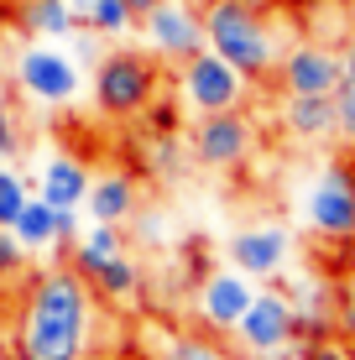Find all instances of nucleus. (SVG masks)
Listing matches in <instances>:
<instances>
[{
	"instance_id": "20e7f679",
	"label": "nucleus",
	"mask_w": 355,
	"mask_h": 360,
	"mask_svg": "<svg viewBox=\"0 0 355 360\" xmlns=\"http://www.w3.org/2000/svg\"><path fill=\"white\" fill-rule=\"evenodd\" d=\"M178 99L188 115H219V110H246L251 99V79L240 73L235 63L204 47L193 53L188 63H178Z\"/></svg>"
},
{
	"instance_id": "2f4dec72",
	"label": "nucleus",
	"mask_w": 355,
	"mask_h": 360,
	"mask_svg": "<svg viewBox=\"0 0 355 360\" xmlns=\"http://www.w3.org/2000/svg\"><path fill=\"white\" fill-rule=\"evenodd\" d=\"M16 32V0H0V37Z\"/></svg>"
},
{
	"instance_id": "e433bc0d",
	"label": "nucleus",
	"mask_w": 355,
	"mask_h": 360,
	"mask_svg": "<svg viewBox=\"0 0 355 360\" xmlns=\"http://www.w3.org/2000/svg\"><path fill=\"white\" fill-rule=\"evenodd\" d=\"M16 360H42V355H27V350H16Z\"/></svg>"
},
{
	"instance_id": "c9c22d12",
	"label": "nucleus",
	"mask_w": 355,
	"mask_h": 360,
	"mask_svg": "<svg viewBox=\"0 0 355 360\" xmlns=\"http://www.w3.org/2000/svg\"><path fill=\"white\" fill-rule=\"evenodd\" d=\"M345 11H350V32H355V0H345Z\"/></svg>"
},
{
	"instance_id": "4c0bfd02",
	"label": "nucleus",
	"mask_w": 355,
	"mask_h": 360,
	"mask_svg": "<svg viewBox=\"0 0 355 360\" xmlns=\"http://www.w3.org/2000/svg\"><path fill=\"white\" fill-rule=\"evenodd\" d=\"M251 6H272V0H251Z\"/></svg>"
},
{
	"instance_id": "58836bf2",
	"label": "nucleus",
	"mask_w": 355,
	"mask_h": 360,
	"mask_svg": "<svg viewBox=\"0 0 355 360\" xmlns=\"http://www.w3.org/2000/svg\"><path fill=\"white\" fill-rule=\"evenodd\" d=\"M6 162H11V157H6V152H0V167H6Z\"/></svg>"
},
{
	"instance_id": "4468645a",
	"label": "nucleus",
	"mask_w": 355,
	"mask_h": 360,
	"mask_svg": "<svg viewBox=\"0 0 355 360\" xmlns=\"http://www.w3.org/2000/svg\"><path fill=\"white\" fill-rule=\"evenodd\" d=\"M277 120H283V131L292 141H329L335 136V99L329 94H288Z\"/></svg>"
},
{
	"instance_id": "39448f33",
	"label": "nucleus",
	"mask_w": 355,
	"mask_h": 360,
	"mask_svg": "<svg viewBox=\"0 0 355 360\" xmlns=\"http://www.w3.org/2000/svg\"><path fill=\"white\" fill-rule=\"evenodd\" d=\"M136 27H141V37H146V47H152L157 63H173V68L209 47L204 42V16L188 6V0H162V6L146 11Z\"/></svg>"
},
{
	"instance_id": "f704fd0d",
	"label": "nucleus",
	"mask_w": 355,
	"mask_h": 360,
	"mask_svg": "<svg viewBox=\"0 0 355 360\" xmlns=\"http://www.w3.org/2000/svg\"><path fill=\"white\" fill-rule=\"evenodd\" d=\"M11 79V63H6V53H0V84H6Z\"/></svg>"
},
{
	"instance_id": "4be33fe9",
	"label": "nucleus",
	"mask_w": 355,
	"mask_h": 360,
	"mask_svg": "<svg viewBox=\"0 0 355 360\" xmlns=\"http://www.w3.org/2000/svg\"><path fill=\"white\" fill-rule=\"evenodd\" d=\"M27 198H32L27 178H16L11 167H0V230H11V225H16V214L27 209Z\"/></svg>"
},
{
	"instance_id": "ddd939ff",
	"label": "nucleus",
	"mask_w": 355,
	"mask_h": 360,
	"mask_svg": "<svg viewBox=\"0 0 355 360\" xmlns=\"http://www.w3.org/2000/svg\"><path fill=\"white\" fill-rule=\"evenodd\" d=\"M141 204L136 172H105V178H89V193H84V209L94 214V225H126Z\"/></svg>"
},
{
	"instance_id": "f03ea898",
	"label": "nucleus",
	"mask_w": 355,
	"mask_h": 360,
	"mask_svg": "<svg viewBox=\"0 0 355 360\" xmlns=\"http://www.w3.org/2000/svg\"><path fill=\"white\" fill-rule=\"evenodd\" d=\"M204 42L214 47L225 63H235L251 84L277 79V27L266 16V6H251V0H204Z\"/></svg>"
},
{
	"instance_id": "cd10ccee",
	"label": "nucleus",
	"mask_w": 355,
	"mask_h": 360,
	"mask_svg": "<svg viewBox=\"0 0 355 360\" xmlns=\"http://www.w3.org/2000/svg\"><path fill=\"white\" fill-rule=\"evenodd\" d=\"M131 219H136V235L146 245H162L167 240V214H162V209H146V214H131Z\"/></svg>"
},
{
	"instance_id": "423d86ee",
	"label": "nucleus",
	"mask_w": 355,
	"mask_h": 360,
	"mask_svg": "<svg viewBox=\"0 0 355 360\" xmlns=\"http://www.w3.org/2000/svg\"><path fill=\"white\" fill-rule=\"evenodd\" d=\"M235 340L240 350L256 355V360H272L298 345V314H292V297L288 292H256L251 308L240 314L235 324Z\"/></svg>"
},
{
	"instance_id": "ea45409f",
	"label": "nucleus",
	"mask_w": 355,
	"mask_h": 360,
	"mask_svg": "<svg viewBox=\"0 0 355 360\" xmlns=\"http://www.w3.org/2000/svg\"><path fill=\"white\" fill-rule=\"evenodd\" d=\"M350 345H355V340H350Z\"/></svg>"
},
{
	"instance_id": "9b49d317",
	"label": "nucleus",
	"mask_w": 355,
	"mask_h": 360,
	"mask_svg": "<svg viewBox=\"0 0 355 360\" xmlns=\"http://www.w3.org/2000/svg\"><path fill=\"white\" fill-rule=\"evenodd\" d=\"M251 297H256V288H251L246 271H235V266L209 271V277H204V288H199V319H204L214 334H235L240 314L251 308Z\"/></svg>"
},
{
	"instance_id": "412c9836",
	"label": "nucleus",
	"mask_w": 355,
	"mask_h": 360,
	"mask_svg": "<svg viewBox=\"0 0 355 360\" xmlns=\"http://www.w3.org/2000/svg\"><path fill=\"white\" fill-rule=\"evenodd\" d=\"M329 99H335V141H345L355 152V73H340Z\"/></svg>"
},
{
	"instance_id": "f3484780",
	"label": "nucleus",
	"mask_w": 355,
	"mask_h": 360,
	"mask_svg": "<svg viewBox=\"0 0 355 360\" xmlns=\"http://www.w3.org/2000/svg\"><path fill=\"white\" fill-rule=\"evenodd\" d=\"M79 21H73L68 0H16V32L27 37H68Z\"/></svg>"
},
{
	"instance_id": "a211bd4d",
	"label": "nucleus",
	"mask_w": 355,
	"mask_h": 360,
	"mask_svg": "<svg viewBox=\"0 0 355 360\" xmlns=\"http://www.w3.org/2000/svg\"><path fill=\"white\" fill-rule=\"evenodd\" d=\"M11 230H16V240L27 245V251H47V245H58L53 240V204H47L42 193L27 198V209L16 214V225H11Z\"/></svg>"
},
{
	"instance_id": "b1692460",
	"label": "nucleus",
	"mask_w": 355,
	"mask_h": 360,
	"mask_svg": "<svg viewBox=\"0 0 355 360\" xmlns=\"http://www.w3.org/2000/svg\"><path fill=\"white\" fill-rule=\"evenodd\" d=\"M0 277H27V245L16 230H0Z\"/></svg>"
},
{
	"instance_id": "aec40b11",
	"label": "nucleus",
	"mask_w": 355,
	"mask_h": 360,
	"mask_svg": "<svg viewBox=\"0 0 355 360\" xmlns=\"http://www.w3.org/2000/svg\"><path fill=\"white\" fill-rule=\"evenodd\" d=\"M178 162H183L178 131H146V172H157L162 183H173L178 178Z\"/></svg>"
},
{
	"instance_id": "72a5a7b5",
	"label": "nucleus",
	"mask_w": 355,
	"mask_h": 360,
	"mask_svg": "<svg viewBox=\"0 0 355 360\" xmlns=\"http://www.w3.org/2000/svg\"><path fill=\"white\" fill-rule=\"evenodd\" d=\"M126 6H131V11H136V21H141V16H146V11H152V6H162V0H126Z\"/></svg>"
},
{
	"instance_id": "7ed1b4c3",
	"label": "nucleus",
	"mask_w": 355,
	"mask_h": 360,
	"mask_svg": "<svg viewBox=\"0 0 355 360\" xmlns=\"http://www.w3.org/2000/svg\"><path fill=\"white\" fill-rule=\"evenodd\" d=\"M157 84H162V68L146 53H105L94 63V110L110 120H136L146 105H152Z\"/></svg>"
},
{
	"instance_id": "c85d7f7f",
	"label": "nucleus",
	"mask_w": 355,
	"mask_h": 360,
	"mask_svg": "<svg viewBox=\"0 0 355 360\" xmlns=\"http://www.w3.org/2000/svg\"><path fill=\"white\" fill-rule=\"evenodd\" d=\"M0 152H6V157L21 152V131H16V115H11L6 99H0Z\"/></svg>"
},
{
	"instance_id": "a878e982",
	"label": "nucleus",
	"mask_w": 355,
	"mask_h": 360,
	"mask_svg": "<svg viewBox=\"0 0 355 360\" xmlns=\"http://www.w3.org/2000/svg\"><path fill=\"white\" fill-rule=\"evenodd\" d=\"M162 360H225V355H219V345H214V340H199V334H188V340L167 345V355H162Z\"/></svg>"
},
{
	"instance_id": "1a4fd4ad",
	"label": "nucleus",
	"mask_w": 355,
	"mask_h": 360,
	"mask_svg": "<svg viewBox=\"0 0 355 360\" xmlns=\"http://www.w3.org/2000/svg\"><path fill=\"white\" fill-rule=\"evenodd\" d=\"M309 225L324 240L355 235V162H329L309 193Z\"/></svg>"
},
{
	"instance_id": "c756f323",
	"label": "nucleus",
	"mask_w": 355,
	"mask_h": 360,
	"mask_svg": "<svg viewBox=\"0 0 355 360\" xmlns=\"http://www.w3.org/2000/svg\"><path fill=\"white\" fill-rule=\"evenodd\" d=\"M73 214H79V209H53V240H58V245H73V240H79V219H73Z\"/></svg>"
},
{
	"instance_id": "2eb2a0df",
	"label": "nucleus",
	"mask_w": 355,
	"mask_h": 360,
	"mask_svg": "<svg viewBox=\"0 0 355 360\" xmlns=\"http://www.w3.org/2000/svg\"><path fill=\"white\" fill-rule=\"evenodd\" d=\"M84 193H89V167L79 157H53L42 172V198L53 209H79Z\"/></svg>"
},
{
	"instance_id": "7c9ffc66",
	"label": "nucleus",
	"mask_w": 355,
	"mask_h": 360,
	"mask_svg": "<svg viewBox=\"0 0 355 360\" xmlns=\"http://www.w3.org/2000/svg\"><path fill=\"white\" fill-rule=\"evenodd\" d=\"M73 360H136V355H131L126 345H115V350H110V345H89V350H79Z\"/></svg>"
},
{
	"instance_id": "0eeeda50",
	"label": "nucleus",
	"mask_w": 355,
	"mask_h": 360,
	"mask_svg": "<svg viewBox=\"0 0 355 360\" xmlns=\"http://www.w3.org/2000/svg\"><path fill=\"white\" fill-rule=\"evenodd\" d=\"M256 152V126L246 120V110H219V115H199V126L188 136V157L204 167H240Z\"/></svg>"
},
{
	"instance_id": "dca6fc26",
	"label": "nucleus",
	"mask_w": 355,
	"mask_h": 360,
	"mask_svg": "<svg viewBox=\"0 0 355 360\" xmlns=\"http://www.w3.org/2000/svg\"><path fill=\"white\" fill-rule=\"evenodd\" d=\"M292 314H298V345H314V340H329L335 334V288H319L309 282V292L292 297Z\"/></svg>"
},
{
	"instance_id": "bb28decb",
	"label": "nucleus",
	"mask_w": 355,
	"mask_h": 360,
	"mask_svg": "<svg viewBox=\"0 0 355 360\" xmlns=\"http://www.w3.org/2000/svg\"><path fill=\"white\" fill-rule=\"evenodd\" d=\"M298 360H355V345H350V340H340V334H329V340L303 345V355H298Z\"/></svg>"
},
{
	"instance_id": "5701e85b",
	"label": "nucleus",
	"mask_w": 355,
	"mask_h": 360,
	"mask_svg": "<svg viewBox=\"0 0 355 360\" xmlns=\"http://www.w3.org/2000/svg\"><path fill=\"white\" fill-rule=\"evenodd\" d=\"M178 110H183L178 94H152V105L141 110V120H146V131H178Z\"/></svg>"
},
{
	"instance_id": "f8f14e48",
	"label": "nucleus",
	"mask_w": 355,
	"mask_h": 360,
	"mask_svg": "<svg viewBox=\"0 0 355 360\" xmlns=\"http://www.w3.org/2000/svg\"><path fill=\"white\" fill-rule=\"evenodd\" d=\"M288 256H292V235L283 225H251L230 240V262L246 277H277L288 266Z\"/></svg>"
},
{
	"instance_id": "393cba45",
	"label": "nucleus",
	"mask_w": 355,
	"mask_h": 360,
	"mask_svg": "<svg viewBox=\"0 0 355 360\" xmlns=\"http://www.w3.org/2000/svg\"><path fill=\"white\" fill-rule=\"evenodd\" d=\"M73 63H84V68H94L105 58V37L100 32H89V27H73Z\"/></svg>"
},
{
	"instance_id": "6ab92c4d",
	"label": "nucleus",
	"mask_w": 355,
	"mask_h": 360,
	"mask_svg": "<svg viewBox=\"0 0 355 360\" xmlns=\"http://www.w3.org/2000/svg\"><path fill=\"white\" fill-rule=\"evenodd\" d=\"M79 27L100 32L105 42H120V37H126L131 27H136V11H131L126 0H94V6H89V16H84Z\"/></svg>"
},
{
	"instance_id": "f257e3e1",
	"label": "nucleus",
	"mask_w": 355,
	"mask_h": 360,
	"mask_svg": "<svg viewBox=\"0 0 355 360\" xmlns=\"http://www.w3.org/2000/svg\"><path fill=\"white\" fill-rule=\"evenodd\" d=\"M94 319H100L94 288L73 266H53L27 282L21 319H16V350L42 360H73L94 345Z\"/></svg>"
},
{
	"instance_id": "473e14b6",
	"label": "nucleus",
	"mask_w": 355,
	"mask_h": 360,
	"mask_svg": "<svg viewBox=\"0 0 355 360\" xmlns=\"http://www.w3.org/2000/svg\"><path fill=\"white\" fill-rule=\"evenodd\" d=\"M89 6H94V0H68V11H73V21H84V16H89Z\"/></svg>"
},
{
	"instance_id": "6e6552de",
	"label": "nucleus",
	"mask_w": 355,
	"mask_h": 360,
	"mask_svg": "<svg viewBox=\"0 0 355 360\" xmlns=\"http://www.w3.org/2000/svg\"><path fill=\"white\" fill-rule=\"evenodd\" d=\"M11 79H16V89L27 99H37V105H68V99L84 89L79 63L63 58V53H53V47H37V42L16 58Z\"/></svg>"
},
{
	"instance_id": "9d476101",
	"label": "nucleus",
	"mask_w": 355,
	"mask_h": 360,
	"mask_svg": "<svg viewBox=\"0 0 355 360\" xmlns=\"http://www.w3.org/2000/svg\"><path fill=\"white\" fill-rule=\"evenodd\" d=\"M283 94H335L340 84V47L335 42H298L277 63Z\"/></svg>"
}]
</instances>
